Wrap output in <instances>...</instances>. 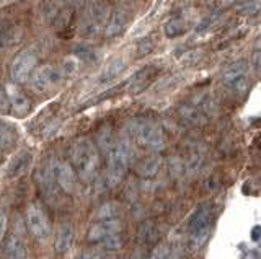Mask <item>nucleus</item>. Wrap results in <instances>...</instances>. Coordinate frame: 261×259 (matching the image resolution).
Wrapping results in <instances>:
<instances>
[{
    "mask_svg": "<svg viewBox=\"0 0 261 259\" xmlns=\"http://www.w3.org/2000/svg\"><path fill=\"white\" fill-rule=\"evenodd\" d=\"M7 96H8V101H10V106H12V111L16 118H24L28 114V111L31 108L30 104V100L24 96L18 88L13 87V85H8L7 87Z\"/></svg>",
    "mask_w": 261,
    "mask_h": 259,
    "instance_id": "ddd939ff",
    "label": "nucleus"
},
{
    "mask_svg": "<svg viewBox=\"0 0 261 259\" xmlns=\"http://www.w3.org/2000/svg\"><path fill=\"white\" fill-rule=\"evenodd\" d=\"M100 28H101V23H96V21H92V20H85L84 25L80 26V35L85 36V38H92V36L98 35Z\"/></svg>",
    "mask_w": 261,
    "mask_h": 259,
    "instance_id": "393cba45",
    "label": "nucleus"
},
{
    "mask_svg": "<svg viewBox=\"0 0 261 259\" xmlns=\"http://www.w3.org/2000/svg\"><path fill=\"white\" fill-rule=\"evenodd\" d=\"M16 142V129L5 123V121H0V152H8Z\"/></svg>",
    "mask_w": 261,
    "mask_h": 259,
    "instance_id": "aec40b11",
    "label": "nucleus"
},
{
    "mask_svg": "<svg viewBox=\"0 0 261 259\" xmlns=\"http://www.w3.org/2000/svg\"><path fill=\"white\" fill-rule=\"evenodd\" d=\"M36 64H38V57H36V54H33L31 51H24V52L18 54L13 59L12 67H10L12 78L16 83L28 82L31 74L36 69Z\"/></svg>",
    "mask_w": 261,
    "mask_h": 259,
    "instance_id": "6e6552de",
    "label": "nucleus"
},
{
    "mask_svg": "<svg viewBox=\"0 0 261 259\" xmlns=\"http://www.w3.org/2000/svg\"><path fill=\"white\" fill-rule=\"evenodd\" d=\"M4 253L7 259H27V246H24L23 240L18 235H10L5 240L4 245Z\"/></svg>",
    "mask_w": 261,
    "mask_h": 259,
    "instance_id": "dca6fc26",
    "label": "nucleus"
},
{
    "mask_svg": "<svg viewBox=\"0 0 261 259\" xmlns=\"http://www.w3.org/2000/svg\"><path fill=\"white\" fill-rule=\"evenodd\" d=\"M129 134L144 149L153 152H160L165 149V135H163L162 127L150 119L137 118L130 121Z\"/></svg>",
    "mask_w": 261,
    "mask_h": 259,
    "instance_id": "f03ea898",
    "label": "nucleus"
},
{
    "mask_svg": "<svg viewBox=\"0 0 261 259\" xmlns=\"http://www.w3.org/2000/svg\"><path fill=\"white\" fill-rule=\"evenodd\" d=\"M62 78V72L53 66H41L35 69L30 77L31 88L38 93L49 92L54 85H57Z\"/></svg>",
    "mask_w": 261,
    "mask_h": 259,
    "instance_id": "423d86ee",
    "label": "nucleus"
},
{
    "mask_svg": "<svg viewBox=\"0 0 261 259\" xmlns=\"http://www.w3.org/2000/svg\"><path fill=\"white\" fill-rule=\"evenodd\" d=\"M130 161V147L127 140H119L114 143L108 152V169H106V178L111 186H118L127 173Z\"/></svg>",
    "mask_w": 261,
    "mask_h": 259,
    "instance_id": "20e7f679",
    "label": "nucleus"
},
{
    "mask_svg": "<svg viewBox=\"0 0 261 259\" xmlns=\"http://www.w3.org/2000/svg\"><path fill=\"white\" fill-rule=\"evenodd\" d=\"M67 2H79V0H67Z\"/></svg>",
    "mask_w": 261,
    "mask_h": 259,
    "instance_id": "f704fd0d",
    "label": "nucleus"
},
{
    "mask_svg": "<svg viewBox=\"0 0 261 259\" xmlns=\"http://www.w3.org/2000/svg\"><path fill=\"white\" fill-rule=\"evenodd\" d=\"M165 35L167 38H176V36H181L186 33V23L181 20V18H171L167 21V25H165Z\"/></svg>",
    "mask_w": 261,
    "mask_h": 259,
    "instance_id": "5701e85b",
    "label": "nucleus"
},
{
    "mask_svg": "<svg viewBox=\"0 0 261 259\" xmlns=\"http://www.w3.org/2000/svg\"><path fill=\"white\" fill-rule=\"evenodd\" d=\"M153 46H155V43H153V39L150 36L149 38H144L142 41L139 43V46H137V55H139V57H142V55L152 52L153 51Z\"/></svg>",
    "mask_w": 261,
    "mask_h": 259,
    "instance_id": "cd10ccee",
    "label": "nucleus"
},
{
    "mask_svg": "<svg viewBox=\"0 0 261 259\" xmlns=\"http://www.w3.org/2000/svg\"><path fill=\"white\" fill-rule=\"evenodd\" d=\"M217 15H219V13H212V15H207V17H206V18H204V20L201 21V25L198 26V30H199V31L206 30V28H207V26L211 25V23H214V20L217 18Z\"/></svg>",
    "mask_w": 261,
    "mask_h": 259,
    "instance_id": "2f4dec72",
    "label": "nucleus"
},
{
    "mask_svg": "<svg viewBox=\"0 0 261 259\" xmlns=\"http://www.w3.org/2000/svg\"><path fill=\"white\" fill-rule=\"evenodd\" d=\"M157 75H159V69L153 67V66H147V67L141 69L133 78H130L129 92L133 95L142 93L144 90H147V88L153 83V80L157 78Z\"/></svg>",
    "mask_w": 261,
    "mask_h": 259,
    "instance_id": "f8f14e48",
    "label": "nucleus"
},
{
    "mask_svg": "<svg viewBox=\"0 0 261 259\" xmlns=\"http://www.w3.org/2000/svg\"><path fill=\"white\" fill-rule=\"evenodd\" d=\"M27 225L31 235L38 240H47L51 237V223L46 212L39 206H30L27 210Z\"/></svg>",
    "mask_w": 261,
    "mask_h": 259,
    "instance_id": "0eeeda50",
    "label": "nucleus"
},
{
    "mask_svg": "<svg viewBox=\"0 0 261 259\" xmlns=\"http://www.w3.org/2000/svg\"><path fill=\"white\" fill-rule=\"evenodd\" d=\"M129 18L130 17H129V13L126 10H116L111 15L108 25H106V28H105V35L108 38L121 35L122 31H124V28L127 26Z\"/></svg>",
    "mask_w": 261,
    "mask_h": 259,
    "instance_id": "2eb2a0df",
    "label": "nucleus"
},
{
    "mask_svg": "<svg viewBox=\"0 0 261 259\" xmlns=\"http://www.w3.org/2000/svg\"><path fill=\"white\" fill-rule=\"evenodd\" d=\"M73 54L77 55V57L80 61H84V62H92L96 59V54L93 49H90V47H85V46H79L75 47V51H73Z\"/></svg>",
    "mask_w": 261,
    "mask_h": 259,
    "instance_id": "a878e982",
    "label": "nucleus"
},
{
    "mask_svg": "<svg viewBox=\"0 0 261 259\" xmlns=\"http://www.w3.org/2000/svg\"><path fill=\"white\" fill-rule=\"evenodd\" d=\"M8 109H10V101H8L5 90L0 88V112H8Z\"/></svg>",
    "mask_w": 261,
    "mask_h": 259,
    "instance_id": "c756f323",
    "label": "nucleus"
},
{
    "mask_svg": "<svg viewBox=\"0 0 261 259\" xmlns=\"http://www.w3.org/2000/svg\"><path fill=\"white\" fill-rule=\"evenodd\" d=\"M73 70H75V62H73V61H65L64 62V72H65V74H70V72H73Z\"/></svg>",
    "mask_w": 261,
    "mask_h": 259,
    "instance_id": "473e14b6",
    "label": "nucleus"
},
{
    "mask_svg": "<svg viewBox=\"0 0 261 259\" xmlns=\"http://www.w3.org/2000/svg\"><path fill=\"white\" fill-rule=\"evenodd\" d=\"M7 225H8V217H7V214L0 212V245H2V240L5 238Z\"/></svg>",
    "mask_w": 261,
    "mask_h": 259,
    "instance_id": "7c9ffc66",
    "label": "nucleus"
},
{
    "mask_svg": "<svg viewBox=\"0 0 261 259\" xmlns=\"http://www.w3.org/2000/svg\"><path fill=\"white\" fill-rule=\"evenodd\" d=\"M72 241H73V228L70 223H64L61 228H59V233H57V238H56V251L59 254H64L67 253L72 246Z\"/></svg>",
    "mask_w": 261,
    "mask_h": 259,
    "instance_id": "6ab92c4d",
    "label": "nucleus"
},
{
    "mask_svg": "<svg viewBox=\"0 0 261 259\" xmlns=\"http://www.w3.org/2000/svg\"><path fill=\"white\" fill-rule=\"evenodd\" d=\"M31 161H33L31 152L23 150L20 153H16V157L10 161V165H8V169H7L8 178H18V176H21L30 168Z\"/></svg>",
    "mask_w": 261,
    "mask_h": 259,
    "instance_id": "f3484780",
    "label": "nucleus"
},
{
    "mask_svg": "<svg viewBox=\"0 0 261 259\" xmlns=\"http://www.w3.org/2000/svg\"><path fill=\"white\" fill-rule=\"evenodd\" d=\"M124 69H126L124 61H122V59H113L100 74V83L113 82L114 78H118L122 72H124Z\"/></svg>",
    "mask_w": 261,
    "mask_h": 259,
    "instance_id": "412c9836",
    "label": "nucleus"
},
{
    "mask_svg": "<svg viewBox=\"0 0 261 259\" xmlns=\"http://www.w3.org/2000/svg\"><path fill=\"white\" fill-rule=\"evenodd\" d=\"M149 259H178L176 249L170 243H160V245L152 251Z\"/></svg>",
    "mask_w": 261,
    "mask_h": 259,
    "instance_id": "b1692460",
    "label": "nucleus"
},
{
    "mask_svg": "<svg viewBox=\"0 0 261 259\" xmlns=\"http://www.w3.org/2000/svg\"><path fill=\"white\" fill-rule=\"evenodd\" d=\"M178 114L185 121V123L191 124V126H198V124H202L207 121L206 114H204L202 109L199 108V104L196 101L181 104V106L178 108Z\"/></svg>",
    "mask_w": 261,
    "mask_h": 259,
    "instance_id": "4468645a",
    "label": "nucleus"
},
{
    "mask_svg": "<svg viewBox=\"0 0 261 259\" xmlns=\"http://www.w3.org/2000/svg\"><path fill=\"white\" fill-rule=\"evenodd\" d=\"M51 169H53V176L56 180L57 188L61 191L72 194L77 189V175L73 171V168L67 161H61V160H54L51 161Z\"/></svg>",
    "mask_w": 261,
    "mask_h": 259,
    "instance_id": "1a4fd4ad",
    "label": "nucleus"
},
{
    "mask_svg": "<svg viewBox=\"0 0 261 259\" xmlns=\"http://www.w3.org/2000/svg\"><path fill=\"white\" fill-rule=\"evenodd\" d=\"M122 225L118 218H110V220H100L90 226V230L87 233V238L90 243H95V245H100L101 241L106 238L113 237V235L121 233Z\"/></svg>",
    "mask_w": 261,
    "mask_h": 259,
    "instance_id": "9b49d317",
    "label": "nucleus"
},
{
    "mask_svg": "<svg viewBox=\"0 0 261 259\" xmlns=\"http://www.w3.org/2000/svg\"><path fill=\"white\" fill-rule=\"evenodd\" d=\"M79 259H116L113 254H110L108 251H100V249H92L82 253Z\"/></svg>",
    "mask_w": 261,
    "mask_h": 259,
    "instance_id": "bb28decb",
    "label": "nucleus"
},
{
    "mask_svg": "<svg viewBox=\"0 0 261 259\" xmlns=\"http://www.w3.org/2000/svg\"><path fill=\"white\" fill-rule=\"evenodd\" d=\"M222 85L237 96L247 95L250 88L247 62L239 61V62H233L232 66H228L222 75Z\"/></svg>",
    "mask_w": 261,
    "mask_h": 259,
    "instance_id": "39448f33",
    "label": "nucleus"
},
{
    "mask_svg": "<svg viewBox=\"0 0 261 259\" xmlns=\"http://www.w3.org/2000/svg\"><path fill=\"white\" fill-rule=\"evenodd\" d=\"M118 206H114V204H106L100 209V218L101 220H110V218H118Z\"/></svg>",
    "mask_w": 261,
    "mask_h": 259,
    "instance_id": "c85d7f7f",
    "label": "nucleus"
},
{
    "mask_svg": "<svg viewBox=\"0 0 261 259\" xmlns=\"http://www.w3.org/2000/svg\"><path fill=\"white\" fill-rule=\"evenodd\" d=\"M162 160L159 155H150L147 158H142L139 163L136 165V173L142 178H152L159 173Z\"/></svg>",
    "mask_w": 261,
    "mask_h": 259,
    "instance_id": "a211bd4d",
    "label": "nucleus"
},
{
    "mask_svg": "<svg viewBox=\"0 0 261 259\" xmlns=\"http://www.w3.org/2000/svg\"><path fill=\"white\" fill-rule=\"evenodd\" d=\"M211 222H212V212L209 204H201L194 210V214L188 223V240H190L191 249H199L204 243L209 240L211 235Z\"/></svg>",
    "mask_w": 261,
    "mask_h": 259,
    "instance_id": "7ed1b4c3",
    "label": "nucleus"
},
{
    "mask_svg": "<svg viewBox=\"0 0 261 259\" xmlns=\"http://www.w3.org/2000/svg\"><path fill=\"white\" fill-rule=\"evenodd\" d=\"M255 69H259V52H255Z\"/></svg>",
    "mask_w": 261,
    "mask_h": 259,
    "instance_id": "72a5a7b5",
    "label": "nucleus"
},
{
    "mask_svg": "<svg viewBox=\"0 0 261 259\" xmlns=\"http://www.w3.org/2000/svg\"><path fill=\"white\" fill-rule=\"evenodd\" d=\"M36 184L39 188V192L43 194L44 199L49 202V204H54V202L59 199V188H57L56 180L53 176V169H51V163L49 165H43L41 166L36 175H35Z\"/></svg>",
    "mask_w": 261,
    "mask_h": 259,
    "instance_id": "9d476101",
    "label": "nucleus"
},
{
    "mask_svg": "<svg viewBox=\"0 0 261 259\" xmlns=\"http://www.w3.org/2000/svg\"><path fill=\"white\" fill-rule=\"evenodd\" d=\"M70 166L77 176L84 181H92L100 168V153L96 145L88 139H79L72 143L69 150Z\"/></svg>",
    "mask_w": 261,
    "mask_h": 259,
    "instance_id": "f257e3e1",
    "label": "nucleus"
},
{
    "mask_svg": "<svg viewBox=\"0 0 261 259\" xmlns=\"http://www.w3.org/2000/svg\"><path fill=\"white\" fill-rule=\"evenodd\" d=\"M15 35H16V30L12 21H8V20L0 21V51L5 49V47H8L15 41Z\"/></svg>",
    "mask_w": 261,
    "mask_h": 259,
    "instance_id": "4be33fe9",
    "label": "nucleus"
}]
</instances>
